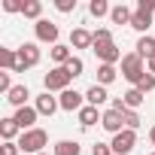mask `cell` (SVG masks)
<instances>
[{
	"label": "cell",
	"instance_id": "1",
	"mask_svg": "<svg viewBox=\"0 0 155 155\" xmlns=\"http://www.w3.org/2000/svg\"><path fill=\"white\" fill-rule=\"evenodd\" d=\"M46 143H49V134H46L43 128H31V131H25V134H21L18 149H21V152H34V155H40Z\"/></svg>",
	"mask_w": 155,
	"mask_h": 155
},
{
	"label": "cell",
	"instance_id": "2",
	"mask_svg": "<svg viewBox=\"0 0 155 155\" xmlns=\"http://www.w3.org/2000/svg\"><path fill=\"white\" fill-rule=\"evenodd\" d=\"M122 76H125L128 82H134V85L146 76V70H143V58H140L137 52H131V55L122 58Z\"/></svg>",
	"mask_w": 155,
	"mask_h": 155
},
{
	"label": "cell",
	"instance_id": "3",
	"mask_svg": "<svg viewBox=\"0 0 155 155\" xmlns=\"http://www.w3.org/2000/svg\"><path fill=\"white\" fill-rule=\"evenodd\" d=\"M70 82H73V76L67 73V67H55V70H49V73H46V79H43L46 91H67Z\"/></svg>",
	"mask_w": 155,
	"mask_h": 155
},
{
	"label": "cell",
	"instance_id": "4",
	"mask_svg": "<svg viewBox=\"0 0 155 155\" xmlns=\"http://www.w3.org/2000/svg\"><path fill=\"white\" fill-rule=\"evenodd\" d=\"M40 64V49H37V43H25L21 49H18V73H25L28 67H37Z\"/></svg>",
	"mask_w": 155,
	"mask_h": 155
},
{
	"label": "cell",
	"instance_id": "5",
	"mask_svg": "<svg viewBox=\"0 0 155 155\" xmlns=\"http://www.w3.org/2000/svg\"><path fill=\"white\" fill-rule=\"evenodd\" d=\"M134 143H137V134H134L131 128H125L122 134H116V137H113V143H110V146H113V155H128V152L134 149Z\"/></svg>",
	"mask_w": 155,
	"mask_h": 155
},
{
	"label": "cell",
	"instance_id": "6",
	"mask_svg": "<svg viewBox=\"0 0 155 155\" xmlns=\"http://www.w3.org/2000/svg\"><path fill=\"white\" fill-rule=\"evenodd\" d=\"M34 31H37V40H40V43H52V46H58V25H55V21L40 18V21L34 25Z\"/></svg>",
	"mask_w": 155,
	"mask_h": 155
},
{
	"label": "cell",
	"instance_id": "7",
	"mask_svg": "<svg viewBox=\"0 0 155 155\" xmlns=\"http://www.w3.org/2000/svg\"><path fill=\"white\" fill-rule=\"evenodd\" d=\"M91 52L97 55V61H101V64H116V61L122 58V52L116 49V43H113V40H110V43H94V46H91Z\"/></svg>",
	"mask_w": 155,
	"mask_h": 155
},
{
	"label": "cell",
	"instance_id": "8",
	"mask_svg": "<svg viewBox=\"0 0 155 155\" xmlns=\"http://www.w3.org/2000/svg\"><path fill=\"white\" fill-rule=\"evenodd\" d=\"M101 125H104L110 134H122V131H125V128H122V125H125V113H119V110H107L104 119H101Z\"/></svg>",
	"mask_w": 155,
	"mask_h": 155
},
{
	"label": "cell",
	"instance_id": "9",
	"mask_svg": "<svg viewBox=\"0 0 155 155\" xmlns=\"http://www.w3.org/2000/svg\"><path fill=\"white\" fill-rule=\"evenodd\" d=\"M82 97H85V94H79V91H73V88H67V91H61L58 104H61V110L73 113V110H82Z\"/></svg>",
	"mask_w": 155,
	"mask_h": 155
},
{
	"label": "cell",
	"instance_id": "10",
	"mask_svg": "<svg viewBox=\"0 0 155 155\" xmlns=\"http://www.w3.org/2000/svg\"><path fill=\"white\" fill-rule=\"evenodd\" d=\"M37 116H40V113H37V107H21V110H15V116H12V119L18 122V128H21V131H31V128H34V122H37Z\"/></svg>",
	"mask_w": 155,
	"mask_h": 155
},
{
	"label": "cell",
	"instance_id": "11",
	"mask_svg": "<svg viewBox=\"0 0 155 155\" xmlns=\"http://www.w3.org/2000/svg\"><path fill=\"white\" fill-rule=\"evenodd\" d=\"M70 46L73 49H88V46H94V34H88L85 28H76L70 34Z\"/></svg>",
	"mask_w": 155,
	"mask_h": 155
},
{
	"label": "cell",
	"instance_id": "12",
	"mask_svg": "<svg viewBox=\"0 0 155 155\" xmlns=\"http://www.w3.org/2000/svg\"><path fill=\"white\" fill-rule=\"evenodd\" d=\"M55 110H61V104H58V101H55V97H52L49 91L37 97V113H40V116H52Z\"/></svg>",
	"mask_w": 155,
	"mask_h": 155
},
{
	"label": "cell",
	"instance_id": "13",
	"mask_svg": "<svg viewBox=\"0 0 155 155\" xmlns=\"http://www.w3.org/2000/svg\"><path fill=\"white\" fill-rule=\"evenodd\" d=\"M28 97H31V91H28V85H15V88H12V91L6 94V101H9L12 107H18V110L25 107V101H28Z\"/></svg>",
	"mask_w": 155,
	"mask_h": 155
},
{
	"label": "cell",
	"instance_id": "14",
	"mask_svg": "<svg viewBox=\"0 0 155 155\" xmlns=\"http://www.w3.org/2000/svg\"><path fill=\"white\" fill-rule=\"evenodd\" d=\"M107 97H110V94H107V88H104V85H91V88L85 91V101H88V107H101Z\"/></svg>",
	"mask_w": 155,
	"mask_h": 155
},
{
	"label": "cell",
	"instance_id": "15",
	"mask_svg": "<svg viewBox=\"0 0 155 155\" xmlns=\"http://www.w3.org/2000/svg\"><path fill=\"white\" fill-rule=\"evenodd\" d=\"M137 55L149 61V58L155 55V37H146V34H143V37L137 40Z\"/></svg>",
	"mask_w": 155,
	"mask_h": 155
},
{
	"label": "cell",
	"instance_id": "16",
	"mask_svg": "<svg viewBox=\"0 0 155 155\" xmlns=\"http://www.w3.org/2000/svg\"><path fill=\"white\" fill-rule=\"evenodd\" d=\"M18 131H21V128H18L15 119H0V137H3L6 143H12V137H15Z\"/></svg>",
	"mask_w": 155,
	"mask_h": 155
},
{
	"label": "cell",
	"instance_id": "17",
	"mask_svg": "<svg viewBox=\"0 0 155 155\" xmlns=\"http://www.w3.org/2000/svg\"><path fill=\"white\" fill-rule=\"evenodd\" d=\"M101 119H104V116H97V107H82V110H79V125H82V128H91V125L101 122Z\"/></svg>",
	"mask_w": 155,
	"mask_h": 155
},
{
	"label": "cell",
	"instance_id": "18",
	"mask_svg": "<svg viewBox=\"0 0 155 155\" xmlns=\"http://www.w3.org/2000/svg\"><path fill=\"white\" fill-rule=\"evenodd\" d=\"M0 64H3L6 70H12V73H18V52H12V49H0Z\"/></svg>",
	"mask_w": 155,
	"mask_h": 155
},
{
	"label": "cell",
	"instance_id": "19",
	"mask_svg": "<svg viewBox=\"0 0 155 155\" xmlns=\"http://www.w3.org/2000/svg\"><path fill=\"white\" fill-rule=\"evenodd\" d=\"M110 18H113V25H131V18H134V12H131L128 6H113V12H110Z\"/></svg>",
	"mask_w": 155,
	"mask_h": 155
},
{
	"label": "cell",
	"instance_id": "20",
	"mask_svg": "<svg viewBox=\"0 0 155 155\" xmlns=\"http://www.w3.org/2000/svg\"><path fill=\"white\" fill-rule=\"evenodd\" d=\"M82 149H79V143L76 140H61V143H55V155H79Z\"/></svg>",
	"mask_w": 155,
	"mask_h": 155
},
{
	"label": "cell",
	"instance_id": "21",
	"mask_svg": "<svg viewBox=\"0 0 155 155\" xmlns=\"http://www.w3.org/2000/svg\"><path fill=\"white\" fill-rule=\"evenodd\" d=\"M122 101H125V107H128V110H137V107L146 101V94H143V91H137V88H131V91H125V94H122Z\"/></svg>",
	"mask_w": 155,
	"mask_h": 155
},
{
	"label": "cell",
	"instance_id": "22",
	"mask_svg": "<svg viewBox=\"0 0 155 155\" xmlns=\"http://www.w3.org/2000/svg\"><path fill=\"white\" fill-rule=\"evenodd\" d=\"M116 79V67L113 64H101L97 67V85H110Z\"/></svg>",
	"mask_w": 155,
	"mask_h": 155
},
{
	"label": "cell",
	"instance_id": "23",
	"mask_svg": "<svg viewBox=\"0 0 155 155\" xmlns=\"http://www.w3.org/2000/svg\"><path fill=\"white\" fill-rule=\"evenodd\" d=\"M70 58H73V52H70L67 46H61V43H58V46H52V61H58V67H64Z\"/></svg>",
	"mask_w": 155,
	"mask_h": 155
},
{
	"label": "cell",
	"instance_id": "24",
	"mask_svg": "<svg viewBox=\"0 0 155 155\" xmlns=\"http://www.w3.org/2000/svg\"><path fill=\"white\" fill-rule=\"evenodd\" d=\"M21 12H25V18H37V21H40V12H43V3H40V0H25V6H21Z\"/></svg>",
	"mask_w": 155,
	"mask_h": 155
},
{
	"label": "cell",
	"instance_id": "25",
	"mask_svg": "<svg viewBox=\"0 0 155 155\" xmlns=\"http://www.w3.org/2000/svg\"><path fill=\"white\" fill-rule=\"evenodd\" d=\"M149 25H152V15H143V12H134V18H131V28L134 31H149Z\"/></svg>",
	"mask_w": 155,
	"mask_h": 155
},
{
	"label": "cell",
	"instance_id": "26",
	"mask_svg": "<svg viewBox=\"0 0 155 155\" xmlns=\"http://www.w3.org/2000/svg\"><path fill=\"white\" fill-rule=\"evenodd\" d=\"M64 67H67V73L73 76V79H76V76H82V70H85V64H82V58H76V55H73V58H70V61H67Z\"/></svg>",
	"mask_w": 155,
	"mask_h": 155
},
{
	"label": "cell",
	"instance_id": "27",
	"mask_svg": "<svg viewBox=\"0 0 155 155\" xmlns=\"http://www.w3.org/2000/svg\"><path fill=\"white\" fill-rule=\"evenodd\" d=\"M88 12L101 18V15H107V12H113V9H110V3H107V0H91V3H88Z\"/></svg>",
	"mask_w": 155,
	"mask_h": 155
},
{
	"label": "cell",
	"instance_id": "28",
	"mask_svg": "<svg viewBox=\"0 0 155 155\" xmlns=\"http://www.w3.org/2000/svg\"><path fill=\"white\" fill-rule=\"evenodd\" d=\"M134 88H137V91H143V94H149V91L155 88V76H152V73H146V76H143V79H140Z\"/></svg>",
	"mask_w": 155,
	"mask_h": 155
},
{
	"label": "cell",
	"instance_id": "29",
	"mask_svg": "<svg viewBox=\"0 0 155 155\" xmlns=\"http://www.w3.org/2000/svg\"><path fill=\"white\" fill-rule=\"evenodd\" d=\"M125 125H128L131 131L140 128V116H137V110H125Z\"/></svg>",
	"mask_w": 155,
	"mask_h": 155
},
{
	"label": "cell",
	"instance_id": "30",
	"mask_svg": "<svg viewBox=\"0 0 155 155\" xmlns=\"http://www.w3.org/2000/svg\"><path fill=\"white\" fill-rule=\"evenodd\" d=\"M137 12L152 15V12H155V0H137Z\"/></svg>",
	"mask_w": 155,
	"mask_h": 155
},
{
	"label": "cell",
	"instance_id": "31",
	"mask_svg": "<svg viewBox=\"0 0 155 155\" xmlns=\"http://www.w3.org/2000/svg\"><path fill=\"white\" fill-rule=\"evenodd\" d=\"M55 6H58V12H73L76 0H55Z\"/></svg>",
	"mask_w": 155,
	"mask_h": 155
},
{
	"label": "cell",
	"instance_id": "32",
	"mask_svg": "<svg viewBox=\"0 0 155 155\" xmlns=\"http://www.w3.org/2000/svg\"><path fill=\"white\" fill-rule=\"evenodd\" d=\"M110 40H113V34H110L107 28H97V31H94V43H110Z\"/></svg>",
	"mask_w": 155,
	"mask_h": 155
},
{
	"label": "cell",
	"instance_id": "33",
	"mask_svg": "<svg viewBox=\"0 0 155 155\" xmlns=\"http://www.w3.org/2000/svg\"><path fill=\"white\" fill-rule=\"evenodd\" d=\"M91 155H113V146H107V143H94V146H91Z\"/></svg>",
	"mask_w": 155,
	"mask_h": 155
},
{
	"label": "cell",
	"instance_id": "34",
	"mask_svg": "<svg viewBox=\"0 0 155 155\" xmlns=\"http://www.w3.org/2000/svg\"><path fill=\"white\" fill-rule=\"evenodd\" d=\"M12 88H15V85L9 82V73H0V91H6V94H9Z\"/></svg>",
	"mask_w": 155,
	"mask_h": 155
},
{
	"label": "cell",
	"instance_id": "35",
	"mask_svg": "<svg viewBox=\"0 0 155 155\" xmlns=\"http://www.w3.org/2000/svg\"><path fill=\"white\" fill-rule=\"evenodd\" d=\"M21 6L25 3H18V0H3V9L6 12H21Z\"/></svg>",
	"mask_w": 155,
	"mask_h": 155
},
{
	"label": "cell",
	"instance_id": "36",
	"mask_svg": "<svg viewBox=\"0 0 155 155\" xmlns=\"http://www.w3.org/2000/svg\"><path fill=\"white\" fill-rule=\"evenodd\" d=\"M0 155H18V143H3Z\"/></svg>",
	"mask_w": 155,
	"mask_h": 155
},
{
	"label": "cell",
	"instance_id": "37",
	"mask_svg": "<svg viewBox=\"0 0 155 155\" xmlns=\"http://www.w3.org/2000/svg\"><path fill=\"white\" fill-rule=\"evenodd\" d=\"M149 73H152V76H155V55H152V58H149Z\"/></svg>",
	"mask_w": 155,
	"mask_h": 155
},
{
	"label": "cell",
	"instance_id": "38",
	"mask_svg": "<svg viewBox=\"0 0 155 155\" xmlns=\"http://www.w3.org/2000/svg\"><path fill=\"white\" fill-rule=\"evenodd\" d=\"M149 140H152V146H155V125L149 128Z\"/></svg>",
	"mask_w": 155,
	"mask_h": 155
},
{
	"label": "cell",
	"instance_id": "39",
	"mask_svg": "<svg viewBox=\"0 0 155 155\" xmlns=\"http://www.w3.org/2000/svg\"><path fill=\"white\" fill-rule=\"evenodd\" d=\"M40 155H46V152H40Z\"/></svg>",
	"mask_w": 155,
	"mask_h": 155
},
{
	"label": "cell",
	"instance_id": "40",
	"mask_svg": "<svg viewBox=\"0 0 155 155\" xmlns=\"http://www.w3.org/2000/svg\"><path fill=\"white\" fill-rule=\"evenodd\" d=\"M152 155H155V152H152Z\"/></svg>",
	"mask_w": 155,
	"mask_h": 155
}]
</instances>
